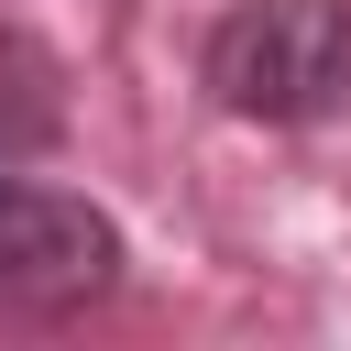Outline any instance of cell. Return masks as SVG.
Listing matches in <instances>:
<instances>
[{"mask_svg":"<svg viewBox=\"0 0 351 351\" xmlns=\"http://www.w3.org/2000/svg\"><path fill=\"white\" fill-rule=\"evenodd\" d=\"M197 77L230 121L307 132V121L351 110V0H241L197 44Z\"/></svg>","mask_w":351,"mask_h":351,"instance_id":"6da1fadb","label":"cell"},{"mask_svg":"<svg viewBox=\"0 0 351 351\" xmlns=\"http://www.w3.org/2000/svg\"><path fill=\"white\" fill-rule=\"evenodd\" d=\"M121 285V219L77 186L0 176V318H77Z\"/></svg>","mask_w":351,"mask_h":351,"instance_id":"7a4b0ae2","label":"cell"},{"mask_svg":"<svg viewBox=\"0 0 351 351\" xmlns=\"http://www.w3.org/2000/svg\"><path fill=\"white\" fill-rule=\"evenodd\" d=\"M66 132V99H55V55L33 33L0 22V176H22L44 143Z\"/></svg>","mask_w":351,"mask_h":351,"instance_id":"3957f363","label":"cell"}]
</instances>
